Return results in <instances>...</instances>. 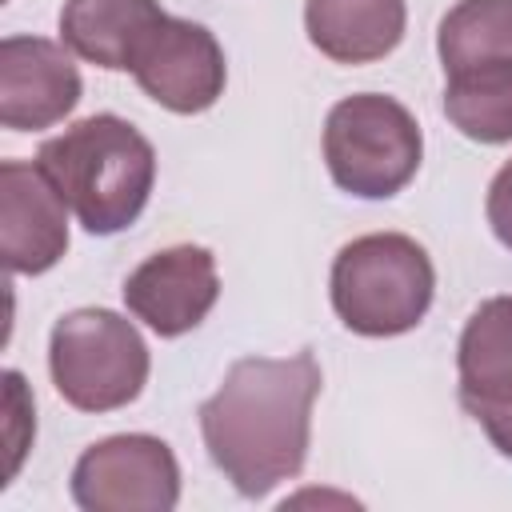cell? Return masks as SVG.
Here are the masks:
<instances>
[{"mask_svg":"<svg viewBox=\"0 0 512 512\" xmlns=\"http://www.w3.org/2000/svg\"><path fill=\"white\" fill-rule=\"evenodd\" d=\"M436 292L428 252L404 232H368L344 244L332 260V308L356 336L412 332Z\"/></svg>","mask_w":512,"mask_h":512,"instance_id":"cell-3","label":"cell"},{"mask_svg":"<svg viewBox=\"0 0 512 512\" xmlns=\"http://www.w3.org/2000/svg\"><path fill=\"white\" fill-rule=\"evenodd\" d=\"M36 164L92 236H116L144 212L156 184V152L124 116L96 112L44 140Z\"/></svg>","mask_w":512,"mask_h":512,"instance_id":"cell-2","label":"cell"},{"mask_svg":"<svg viewBox=\"0 0 512 512\" xmlns=\"http://www.w3.org/2000/svg\"><path fill=\"white\" fill-rule=\"evenodd\" d=\"M472 420L488 432V440L496 444V452L512 460V404H504V408H476Z\"/></svg>","mask_w":512,"mask_h":512,"instance_id":"cell-17","label":"cell"},{"mask_svg":"<svg viewBox=\"0 0 512 512\" xmlns=\"http://www.w3.org/2000/svg\"><path fill=\"white\" fill-rule=\"evenodd\" d=\"M456 372L468 412L512 404V296H492L468 316L456 344Z\"/></svg>","mask_w":512,"mask_h":512,"instance_id":"cell-13","label":"cell"},{"mask_svg":"<svg viewBox=\"0 0 512 512\" xmlns=\"http://www.w3.org/2000/svg\"><path fill=\"white\" fill-rule=\"evenodd\" d=\"M404 24V0H304V32L336 64L384 60L404 40Z\"/></svg>","mask_w":512,"mask_h":512,"instance_id":"cell-12","label":"cell"},{"mask_svg":"<svg viewBox=\"0 0 512 512\" xmlns=\"http://www.w3.org/2000/svg\"><path fill=\"white\" fill-rule=\"evenodd\" d=\"M444 76L512 60V0H456L436 32Z\"/></svg>","mask_w":512,"mask_h":512,"instance_id":"cell-15","label":"cell"},{"mask_svg":"<svg viewBox=\"0 0 512 512\" xmlns=\"http://www.w3.org/2000/svg\"><path fill=\"white\" fill-rule=\"evenodd\" d=\"M484 212H488V224H492L496 240L512 252V160L492 176V184H488V200H484Z\"/></svg>","mask_w":512,"mask_h":512,"instance_id":"cell-16","label":"cell"},{"mask_svg":"<svg viewBox=\"0 0 512 512\" xmlns=\"http://www.w3.org/2000/svg\"><path fill=\"white\" fill-rule=\"evenodd\" d=\"M424 136L416 116L380 92H356L332 104L324 120V164L336 188L360 200L396 196L420 168Z\"/></svg>","mask_w":512,"mask_h":512,"instance_id":"cell-5","label":"cell"},{"mask_svg":"<svg viewBox=\"0 0 512 512\" xmlns=\"http://www.w3.org/2000/svg\"><path fill=\"white\" fill-rule=\"evenodd\" d=\"M148 344L112 308H76L52 324L48 372L56 392L80 412H116L148 384Z\"/></svg>","mask_w":512,"mask_h":512,"instance_id":"cell-4","label":"cell"},{"mask_svg":"<svg viewBox=\"0 0 512 512\" xmlns=\"http://www.w3.org/2000/svg\"><path fill=\"white\" fill-rule=\"evenodd\" d=\"M216 296H220L216 256L200 244H172L164 252H152L124 280L128 312L140 324H148L156 336L192 332L212 312Z\"/></svg>","mask_w":512,"mask_h":512,"instance_id":"cell-9","label":"cell"},{"mask_svg":"<svg viewBox=\"0 0 512 512\" xmlns=\"http://www.w3.org/2000/svg\"><path fill=\"white\" fill-rule=\"evenodd\" d=\"M320 384L324 376L308 348L284 360L244 356L200 404L204 448L240 496L260 500L276 484L300 476Z\"/></svg>","mask_w":512,"mask_h":512,"instance_id":"cell-1","label":"cell"},{"mask_svg":"<svg viewBox=\"0 0 512 512\" xmlns=\"http://www.w3.org/2000/svg\"><path fill=\"white\" fill-rule=\"evenodd\" d=\"M132 76L144 88V96H152L160 108L176 116H196L224 96L228 64L220 40L204 24L164 16L156 32L144 40Z\"/></svg>","mask_w":512,"mask_h":512,"instance_id":"cell-7","label":"cell"},{"mask_svg":"<svg viewBox=\"0 0 512 512\" xmlns=\"http://www.w3.org/2000/svg\"><path fill=\"white\" fill-rule=\"evenodd\" d=\"M168 12L156 0H64L60 44L108 72H132L144 40Z\"/></svg>","mask_w":512,"mask_h":512,"instance_id":"cell-11","label":"cell"},{"mask_svg":"<svg viewBox=\"0 0 512 512\" xmlns=\"http://www.w3.org/2000/svg\"><path fill=\"white\" fill-rule=\"evenodd\" d=\"M448 124L476 144L512 140V60L452 72L444 84Z\"/></svg>","mask_w":512,"mask_h":512,"instance_id":"cell-14","label":"cell"},{"mask_svg":"<svg viewBox=\"0 0 512 512\" xmlns=\"http://www.w3.org/2000/svg\"><path fill=\"white\" fill-rule=\"evenodd\" d=\"M72 500L84 512H172L180 504V464L148 432L96 440L72 468Z\"/></svg>","mask_w":512,"mask_h":512,"instance_id":"cell-6","label":"cell"},{"mask_svg":"<svg viewBox=\"0 0 512 512\" xmlns=\"http://www.w3.org/2000/svg\"><path fill=\"white\" fill-rule=\"evenodd\" d=\"M80 72L64 44L44 36L0 40V124L40 132L60 124L80 104Z\"/></svg>","mask_w":512,"mask_h":512,"instance_id":"cell-10","label":"cell"},{"mask_svg":"<svg viewBox=\"0 0 512 512\" xmlns=\"http://www.w3.org/2000/svg\"><path fill=\"white\" fill-rule=\"evenodd\" d=\"M68 252V204L32 160L0 164V256L8 272L40 276Z\"/></svg>","mask_w":512,"mask_h":512,"instance_id":"cell-8","label":"cell"}]
</instances>
